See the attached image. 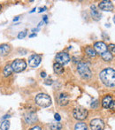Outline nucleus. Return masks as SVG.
Returning a JSON list of instances; mask_svg holds the SVG:
<instances>
[{"label":"nucleus","instance_id":"obj_1","mask_svg":"<svg viewBox=\"0 0 115 130\" xmlns=\"http://www.w3.org/2000/svg\"><path fill=\"white\" fill-rule=\"evenodd\" d=\"M101 82L107 87H114L115 86V70L112 68L104 69L100 73Z\"/></svg>","mask_w":115,"mask_h":130},{"label":"nucleus","instance_id":"obj_2","mask_svg":"<svg viewBox=\"0 0 115 130\" xmlns=\"http://www.w3.org/2000/svg\"><path fill=\"white\" fill-rule=\"evenodd\" d=\"M35 102L40 107H49V106L52 104V99L51 98L48 96L47 94H43V93H41V94H38L37 96L35 98Z\"/></svg>","mask_w":115,"mask_h":130},{"label":"nucleus","instance_id":"obj_3","mask_svg":"<svg viewBox=\"0 0 115 130\" xmlns=\"http://www.w3.org/2000/svg\"><path fill=\"white\" fill-rule=\"evenodd\" d=\"M77 71L79 73L80 76L83 79H90L92 76V73H91L89 67H88L86 64L84 63H80L77 67Z\"/></svg>","mask_w":115,"mask_h":130},{"label":"nucleus","instance_id":"obj_4","mask_svg":"<svg viewBox=\"0 0 115 130\" xmlns=\"http://www.w3.org/2000/svg\"><path fill=\"white\" fill-rule=\"evenodd\" d=\"M11 67H12V70L16 73H21L27 68V63L24 59H15L12 63Z\"/></svg>","mask_w":115,"mask_h":130},{"label":"nucleus","instance_id":"obj_5","mask_svg":"<svg viewBox=\"0 0 115 130\" xmlns=\"http://www.w3.org/2000/svg\"><path fill=\"white\" fill-rule=\"evenodd\" d=\"M73 115H74V118L78 120H83L87 118L88 116V111L84 108L78 107L75 108L73 111Z\"/></svg>","mask_w":115,"mask_h":130},{"label":"nucleus","instance_id":"obj_6","mask_svg":"<svg viewBox=\"0 0 115 130\" xmlns=\"http://www.w3.org/2000/svg\"><path fill=\"white\" fill-rule=\"evenodd\" d=\"M57 63L60 64V65H67L69 61H70V57L67 52H59L57 54L55 58Z\"/></svg>","mask_w":115,"mask_h":130},{"label":"nucleus","instance_id":"obj_7","mask_svg":"<svg viewBox=\"0 0 115 130\" xmlns=\"http://www.w3.org/2000/svg\"><path fill=\"white\" fill-rule=\"evenodd\" d=\"M90 128L91 130H104L105 128V123L100 119H94L90 121Z\"/></svg>","mask_w":115,"mask_h":130},{"label":"nucleus","instance_id":"obj_8","mask_svg":"<svg viewBox=\"0 0 115 130\" xmlns=\"http://www.w3.org/2000/svg\"><path fill=\"white\" fill-rule=\"evenodd\" d=\"M100 10L102 11H106V12H111V11L113 10L114 6L113 4L109 0H105V1H101L98 5Z\"/></svg>","mask_w":115,"mask_h":130},{"label":"nucleus","instance_id":"obj_9","mask_svg":"<svg viewBox=\"0 0 115 130\" xmlns=\"http://www.w3.org/2000/svg\"><path fill=\"white\" fill-rule=\"evenodd\" d=\"M42 58L38 54H33L29 57L28 58V65L31 67H36L40 63H41Z\"/></svg>","mask_w":115,"mask_h":130},{"label":"nucleus","instance_id":"obj_10","mask_svg":"<svg viewBox=\"0 0 115 130\" xmlns=\"http://www.w3.org/2000/svg\"><path fill=\"white\" fill-rule=\"evenodd\" d=\"M94 49H95V51H96V52L100 55H102L103 53H105V52L108 51V47H107L106 44H105V43H103V42H97V43H95Z\"/></svg>","mask_w":115,"mask_h":130},{"label":"nucleus","instance_id":"obj_11","mask_svg":"<svg viewBox=\"0 0 115 130\" xmlns=\"http://www.w3.org/2000/svg\"><path fill=\"white\" fill-rule=\"evenodd\" d=\"M24 120H25V121H26V123L32 125L35 122L37 121V117H36V115L35 114L34 112H28V113H27V114H25Z\"/></svg>","mask_w":115,"mask_h":130},{"label":"nucleus","instance_id":"obj_12","mask_svg":"<svg viewBox=\"0 0 115 130\" xmlns=\"http://www.w3.org/2000/svg\"><path fill=\"white\" fill-rule=\"evenodd\" d=\"M58 104H59V105H61V106L67 105V104H68V96L65 94H60L59 96H58Z\"/></svg>","mask_w":115,"mask_h":130},{"label":"nucleus","instance_id":"obj_13","mask_svg":"<svg viewBox=\"0 0 115 130\" xmlns=\"http://www.w3.org/2000/svg\"><path fill=\"white\" fill-rule=\"evenodd\" d=\"M11 51V47L8 44L0 45V56H6Z\"/></svg>","mask_w":115,"mask_h":130},{"label":"nucleus","instance_id":"obj_14","mask_svg":"<svg viewBox=\"0 0 115 130\" xmlns=\"http://www.w3.org/2000/svg\"><path fill=\"white\" fill-rule=\"evenodd\" d=\"M112 102V96H106L103 99V101H102V106H103V108H105V109H108V108L110 107Z\"/></svg>","mask_w":115,"mask_h":130},{"label":"nucleus","instance_id":"obj_15","mask_svg":"<svg viewBox=\"0 0 115 130\" xmlns=\"http://www.w3.org/2000/svg\"><path fill=\"white\" fill-rule=\"evenodd\" d=\"M90 9H91V15H92V17L94 18L96 21H97V20H100L101 14L99 13L98 10L96 9V5H91Z\"/></svg>","mask_w":115,"mask_h":130},{"label":"nucleus","instance_id":"obj_16","mask_svg":"<svg viewBox=\"0 0 115 130\" xmlns=\"http://www.w3.org/2000/svg\"><path fill=\"white\" fill-rule=\"evenodd\" d=\"M53 70L57 74H62L64 73V67L58 63H55L53 65Z\"/></svg>","mask_w":115,"mask_h":130},{"label":"nucleus","instance_id":"obj_17","mask_svg":"<svg viewBox=\"0 0 115 130\" xmlns=\"http://www.w3.org/2000/svg\"><path fill=\"white\" fill-rule=\"evenodd\" d=\"M85 52H86V54L89 57H90V58H95V57L96 56V51H95V49L90 46L87 47V48L85 49Z\"/></svg>","mask_w":115,"mask_h":130},{"label":"nucleus","instance_id":"obj_18","mask_svg":"<svg viewBox=\"0 0 115 130\" xmlns=\"http://www.w3.org/2000/svg\"><path fill=\"white\" fill-rule=\"evenodd\" d=\"M12 72H13V70H12V67H11L10 65H7V66H5V68H4L3 74H4V75H5V77H7V76H10L11 74H12Z\"/></svg>","mask_w":115,"mask_h":130},{"label":"nucleus","instance_id":"obj_19","mask_svg":"<svg viewBox=\"0 0 115 130\" xmlns=\"http://www.w3.org/2000/svg\"><path fill=\"white\" fill-rule=\"evenodd\" d=\"M74 130H88L87 125L84 122H77L74 126Z\"/></svg>","mask_w":115,"mask_h":130},{"label":"nucleus","instance_id":"obj_20","mask_svg":"<svg viewBox=\"0 0 115 130\" xmlns=\"http://www.w3.org/2000/svg\"><path fill=\"white\" fill-rule=\"evenodd\" d=\"M51 130H61L62 129V124L60 122H53L50 125Z\"/></svg>","mask_w":115,"mask_h":130},{"label":"nucleus","instance_id":"obj_21","mask_svg":"<svg viewBox=\"0 0 115 130\" xmlns=\"http://www.w3.org/2000/svg\"><path fill=\"white\" fill-rule=\"evenodd\" d=\"M101 57H102V58H103L105 61H111V60L112 59V55L111 54L110 52L107 51V52H105V53H103V54L101 55Z\"/></svg>","mask_w":115,"mask_h":130},{"label":"nucleus","instance_id":"obj_22","mask_svg":"<svg viewBox=\"0 0 115 130\" xmlns=\"http://www.w3.org/2000/svg\"><path fill=\"white\" fill-rule=\"evenodd\" d=\"M10 127V122L8 120H4L0 125V129L1 130H8Z\"/></svg>","mask_w":115,"mask_h":130},{"label":"nucleus","instance_id":"obj_23","mask_svg":"<svg viewBox=\"0 0 115 130\" xmlns=\"http://www.w3.org/2000/svg\"><path fill=\"white\" fill-rule=\"evenodd\" d=\"M108 52L112 55V57H115V44H110L108 46Z\"/></svg>","mask_w":115,"mask_h":130},{"label":"nucleus","instance_id":"obj_24","mask_svg":"<svg viewBox=\"0 0 115 130\" xmlns=\"http://www.w3.org/2000/svg\"><path fill=\"white\" fill-rule=\"evenodd\" d=\"M26 36H27L26 31H22V32H20L19 34H18V38H19V39H23Z\"/></svg>","mask_w":115,"mask_h":130},{"label":"nucleus","instance_id":"obj_25","mask_svg":"<svg viewBox=\"0 0 115 130\" xmlns=\"http://www.w3.org/2000/svg\"><path fill=\"white\" fill-rule=\"evenodd\" d=\"M110 108L112 111H115V101H112V104H111V105H110Z\"/></svg>","mask_w":115,"mask_h":130},{"label":"nucleus","instance_id":"obj_26","mask_svg":"<svg viewBox=\"0 0 115 130\" xmlns=\"http://www.w3.org/2000/svg\"><path fill=\"white\" fill-rule=\"evenodd\" d=\"M55 120H57L58 122L61 120V117H60V115L58 114V113H56V114H55Z\"/></svg>","mask_w":115,"mask_h":130},{"label":"nucleus","instance_id":"obj_27","mask_svg":"<svg viewBox=\"0 0 115 130\" xmlns=\"http://www.w3.org/2000/svg\"><path fill=\"white\" fill-rule=\"evenodd\" d=\"M30 130H42V128H41V127H39V126H36V127H32Z\"/></svg>","mask_w":115,"mask_h":130},{"label":"nucleus","instance_id":"obj_28","mask_svg":"<svg viewBox=\"0 0 115 130\" xmlns=\"http://www.w3.org/2000/svg\"><path fill=\"white\" fill-rule=\"evenodd\" d=\"M97 100H96V101H95L94 102V103H93V104H91V107H92V108H96V104H97Z\"/></svg>","mask_w":115,"mask_h":130},{"label":"nucleus","instance_id":"obj_29","mask_svg":"<svg viewBox=\"0 0 115 130\" xmlns=\"http://www.w3.org/2000/svg\"><path fill=\"white\" fill-rule=\"evenodd\" d=\"M41 76H42V77L44 78L45 76H46V73H45V72H42V73H41Z\"/></svg>","mask_w":115,"mask_h":130},{"label":"nucleus","instance_id":"obj_30","mask_svg":"<svg viewBox=\"0 0 115 130\" xmlns=\"http://www.w3.org/2000/svg\"><path fill=\"white\" fill-rule=\"evenodd\" d=\"M10 117H11V116H10L9 114H8V115H5V116L3 117V120H5V119H8V118H10Z\"/></svg>","mask_w":115,"mask_h":130},{"label":"nucleus","instance_id":"obj_31","mask_svg":"<svg viewBox=\"0 0 115 130\" xmlns=\"http://www.w3.org/2000/svg\"><path fill=\"white\" fill-rule=\"evenodd\" d=\"M43 10H46V7H43V8H41V9H40V11H39V12H43Z\"/></svg>","mask_w":115,"mask_h":130},{"label":"nucleus","instance_id":"obj_32","mask_svg":"<svg viewBox=\"0 0 115 130\" xmlns=\"http://www.w3.org/2000/svg\"><path fill=\"white\" fill-rule=\"evenodd\" d=\"M47 20H48V17H47V16L45 15L44 17H43V21H44L45 22H47Z\"/></svg>","mask_w":115,"mask_h":130},{"label":"nucleus","instance_id":"obj_33","mask_svg":"<svg viewBox=\"0 0 115 130\" xmlns=\"http://www.w3.org/2000/svg\"><path fill=\"white\" fill-rule=\"evenodd\" d=\"M19 19H20V17H19V16H17V17H15V18L13 19V21H17Z\"/></svg>","mask_w":115,"mask_h":130},{"label":"nucleus","instance_id":"obj_34","mask_svg":"<svg viewBox=\"0 0 115 130\" xmlns=\"http://www.w3.org/2000/svg\"><path fill=\"white\" fill-rule=\"evenodd\" d=\"M34 36H36V34H31L29 36V37H34Z\"/></svg>","mask_w":115,"mask_h":130},{"label":"nucleus","instance_id":"obj_35","mask_svg":"<svg viewBox=\"0 0 115 130\" xmlns=\"http://www.w3.org/2000/svg\"><path fill=\"white\" fill-rule=\"evenodd\" d=\"M113 22L115 23V16H114V17H113Z\"/></svg>","mask_w":115,"mask_h":130},{"label":"nucleus","instance_id":"obj_36","mask_svg":"<svg viewBox=\"0 0 115 130\" xmlns=\"http://www.w3.org/2000/svg\"><path fill=\"white\" fill-rule=\"evenodd\" d=\"M1 9H2V5H0V11H1Z\"/></svg>","mask_w":115,"mask_h":130}]
</instances>
